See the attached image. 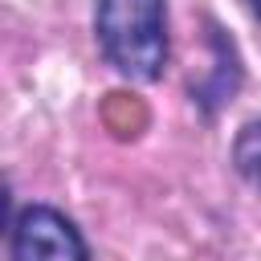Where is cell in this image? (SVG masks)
<instances>
[{
  "instance_id": "cell-2",
  "label": "cell",
  "mask_w": 261,
  "mask_h": 261,
  "mask_svg": "<svg viewBox=\"0 0 261 261\" xmlns=\"http://www.w3.org/2000/svg\"><path fill=\"white\" fill-rule=\"evenodd\" d=\"M8 257L12 261H90V249L82 228L65 212L49 204H24L8 228Z\"/></svg>"
},
{
  "instance_id": "cell-1",
  "label": "cell",
  "mask_w": 261,
  "mask_h": 261,
  "mask_svg": "<svg viewBox=\"0 0 261 261\" xmlns=\"http://www.w3.org/2000/svg\"><path fill=\"white\" fill-rule=\"evenodd\" d=\"M94 37L114 73L159 82L167 69V0H98Z\"/></svg>"
},
{
  "instance_id": "cell-4",
  "label": "cell",
  "mask_w": 261,
  "mask_h": 261,
  "mask_svg": "<svg viewBox=\"0 0 261 261\" xmlns=\"http://www.w3.org/2000/svg\"><path fill=\"white\" fill-rule=\"evenodd\" d=\"M245 4H249V12H253V16L261 20V0H245Z\"/></svg>"
},
{
  "instance_id": "cell-3",
  "label": "cell",
  "mask_w": 261,
  "mask_h": 261,
  "mask_svg": "<svg viewBox=\"0 0 261 261\" xmlns=\"http://www.w3.org/2000/svg\"><path fill=\"white\" fill-rule=\"evenodd\" d=\"M232 167L253 184L261 188V122H245L237 143H232Z\"/></svg>"
}]
</instances>
